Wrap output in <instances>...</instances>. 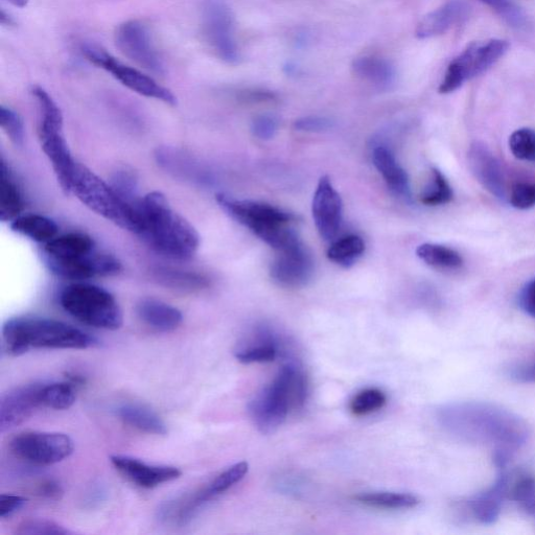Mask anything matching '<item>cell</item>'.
Returning <instances> with one entry per match:
<instances>
[{
  "label": "cell",
  "mask_w": 535,
  "mask_h": 535,
  "mask_svg": "<svg viewBox=\"0 0 535 535\" xmlns=\"http://www.w3.org/2000/svg\"><path fill=\"white\" fill-rule=\"evenodd\" d=\"M437 418L450 434L468 443L495 447L510 455L526 443L529 430L521 417L497 405L464 402L441 407Z\"/></svg>",
  "instance_id": "cell-1"
},
{
  "label": "cell",
  "mask_w": 535,
  "mask_h": 535,
  "mask_svg": "<svg viewBox=\"0 0 535 535\" xmlns=\"http://www.w3.org/2000/svg\"><path fill=\"white\" fill-rule=\"evenodd\" d=\"M139 221L138 236L153 249L174 260H189L200 246L197 229L176 213L166 196L152 192L135 205Z\"/></svg>",
  "instance_id": "cell-2"
},
{
  "label": "cell",
  "mask_w": 535,
  "mask_h": 535,
  "mask_svg": "<svg viewBox=\"0 0 535 535\" xmlns=\"http://www.w3.org/2000/svg\"><path fill=\"white\" fill-rule=\"evenodd\" d=\"M42 257L54 274L75 282L118 275L123 269L118 259L100 251L96 242L82 232H71L46 243Z\"/></svg>",
  "instance_id": "cell-3"
},
{
  "label": "cell",
  "mask_w": 535,
  "mask_h": 535,
  "mask_svg": "<svg viewBox=\"0 0 535 535\" xmlns=\"http://www.w3.org/2000/svg\"><path fill=\"white\" fill-rule=\"evenodd\" d=\"M3 342L12 356H21L32 348L87 350L99 344L95 337L71 324L35 316L9 319L3 327Z\"/></svg>",
  "instance_id": "cell-4"
},
{
  "label": "cell",
  "mask_w": 535,
  "mask_h": 535,
  "mask_svg": "<svg viewBox=\"0 0 535 535\" xmlns=\"http://www.w3.org/2000/svg\"><path fill=\"white\" fill-rule=\"evenodd\" d=\"M217 202L229 217L248 228L276 251L300 241L292 227L294 217L282 209L263 202L236 199L226 194H218Z\"/></svg>",
  "instance_id": "cell-5"
},
{
  "label": "cell",
  "mask_w": 535,
  "mask_h": 535,
  "mask_svg": "<svg viewBox=\"0 0 535 535\" xmlns=\"http://www.w3.org/2000/svg\"><path fill=\"white\" fill-rule=\"evenodd\" d=\"M32 95L39 107L38 135L41 149L52 165L61 190L66 195H71L78 161L69 149L64 135L62 111L50 93L41 86H33Z\"/></svg>",
  "instance_id": "cell-6"
},
{
  "label": "cell",
  "mask_w": 535,
  "mask_h": 535,
  "mask_svg": "<svg viewBox=\"0 0 535 535\" xmlns=\"http://www.w3.org/2000/svg\"><path fill=\"white\" fill-rule=\"evenodd\" d=\"M71 194L91 212L124 230L138 234L136 208L127 202L113 186L78 162L73 176Z\"/></svg>",
  "instance_id": "cell-7"
},
{
  "label": "cell",
  "mask_w": 535,
  "mask_h": 535,
  "mask_svg": "<svg viewBox=\"0 0 535 535\" xmlns=\"http://www.w3.org/2000/svg\"><path fill=\"white\" fill-rule=\"evenodd\" d=\"M60 304L66 313L89 327L116 331L122 328L123 311L118 300L104 288L78 282L64 288Z\"/></svg>",
  "instance_id": "cell-8"
},
{
  "label": "cell",
  "mask_w": 535,
  "mask_h": 535,
  "mask_svg": "<svg viewBox=\"0 0 535 535\" xmlns=\"http://www.w3.org/2000/svg\"><path fill=\"white\" fill-rule=\"evenodd\" d=\"M509 43L501 39L474 42L448 66L439 86L441 95H448L490 69L508 51Z\"/></svg>",
  "instance_id": "cell-9"
},
{
  "label": "cell",
  "mask_w": 535,
  "mask_h": 535,
  "mask_svg": "<svg viewBox=\"0 0 535 535\" xmlns=\"http://www.w3.org/2000/svg\"><path fill=\"white\" fill-rule=\"evenodd\" d=\"M81 53L91 64L96 65L112 75L128 89L143 97L154 99L170 106L177 105L174 93L160 85L153 78L139 72L138 69L116 60L101 46L93 43H83Z\"/></svg>",
  "instance_id": "cell-10"
},
{
  "label": "cell",
  "mask_w": 535,
  "mask_h": 535,
  "mask_svg": "<svg viewBox=\"0 0 535 535\" xmlns=\"http://www.w3.org/2000/svg\"><path fill=\"white\" fill-rule=\"evenodd\" d=\"M202 32L209 48L227 64L241 60L235 35V17L223 0H205L202 8Z\"/></svg>",
  "instance_id": "cell-11"
},
{
  "label": "cell",
  "mask_w": 535,
  "mask_h": 535,
  "mask_svg": "<svg viewBox=\"0 0 535 535\" xmlns=\"http://www.w3.org/2000/svg\"><path fill=\"white\" fill-rule=\"evenodd\" d=\"M10 451L18 459L36 465H53L74 453L71 437L57 432H23L10 441Z\"/></svg>",
  "instance_id": "cell-12"
},
{
  "label": "cell",
  "mask_w": 535,
  "mask_h": 535,
  "mask_svg": "<svg viewBox=\"0 0 535 535\" xmlns=\"http://www.w3.org/2000/svg\"><path fill=\"white\" fill-rule=\"evenodd\" d=\"M115 43L132 62L157 76L165 75L166 67L153 42L149 28L139 20H128L115 31Z\"/></svg>",
  "instance_id": "cell-13"
},
{
  "label": "cell",
  "mask_w": 535,
  "mask_h": 535,
  "mask_svg": "<svg viewBox=\"0 0 535 535\" xmlns=\"http://www.w3.org/2000/svg\"><path fill=\"white\" fill-rule=\"evenodd\" d=\"M291 411L293 407L289 395L281 381L276 378L255 395L248 405L253 424L263 434L274 433L282 427Z\"/></svg>",
  "instance_id": "cell-14"
},
{
  "label": "cell",
  "mask_w": 535,
  "mask_h": 535,
  "mask_svg": "<svg viewBox=\"0 0 535 535\" xmlns=\"http://www.w3.org/2000/svg\"><path fill=\"white\" fill-rule=\"evenodd\" d=\"M277 252L270 267L273 281L290 289L306 286L314 274V262L305 245L298 241Z\"/></svg>",
  "instance_id": "cell-15"
},
{
  "label": "cell",
  "mask_w": 535,
  "mask_h": 535,
  "mask_svg": "<svg viewBox=\"0 0 535 535\" xmlns=\"http://www.w3.org/2000/svg\"><path fill=\"white\" fill-rule=\"evenodd\" d=\"M45 382L16 387L0 399V431L5 433L25 423L43 406L42 390Z\"/></svg>",
  "instance_id": "cell-16"
},
{
  "label": "cell",
  "mask_w": 535,
  "mask_h": 535,
  "mask_svg": "<svg viewBox=\"0 0 535 535\" xmlns=\"http://www.w3.org/2000/svg\"><path fill=\"white\" fill-rule=\"evenodd\" d=\"M312 214L320 237L324 241L333 240L341 228L343 203L327 176L321 177L318 182L312 203Z\"/></svg>",
  "instance_id": "cell-17"
},
{
  "label": "cell",
  "mask_w": 535,
  "mask_h": 535,
  "mask_svg": "<svg viewBox=\"0 0 535 535\" xmlns=\"http://www.w3.org/2000/svg\"><path fill=\"white\" fill-rule=\"evenodd\" d=\"M110 461L125 478L146 490L174 481L182 475L179 469L170 465L149 464L125 455L111 456Z\"/></svg>",
  "instance_id": "cell-18"
},
{
  "label": "cell",
  "mask_w": 535,
  "mask_h": 535,
  "mask_svg": "<svg viewBox=\"0 0 535 535\" xmlns=\"http://www.w3.org/2000/svg\"><path fill=\"white\" fill-rule=\"evenodd\" d=\"M469 166L483 188L500 201L508 199L500 161L483 143L474 142L468 154Z\"/></svg>",
  "instance_id": "cell-19"
},
{
  "label": "cell",
  "mask_w": 535,
  "mask_h": 535,
  "mask_svg": "<svg viewBox=\"0 0 535 535\" xmlns=\"http://www.w3.org/2000/svg\"><path fill=\"white\" fill-rule=\"evenodd\" d=\"M215 498L217 497L207 485L198 491L162 503L157 510V518L162 524L170 526L188 525L199 511Z\"/></svg>",
  "instance_id": "cell-20"
},
{
  "label": "cell",
  "mask_w": 535,
  "mask_h": 535,
  "mask_svg": "<svg viewBox=\"0 0 535 535\" xmlns=\"http://www.w3.org/2000/svg\"><path fill=\"white\" fill-rule=\"evenodd\" d=\"M470 6L463 0H451L435 11L426 15L415 31L418 39H428L445 34L453 26L468 19Z\"/></svg>",
  "instance_id": "cell-21"
},
{
  "label": "cell",
  "mask_w": 535,
  "mask_h": 535,
  "mask_svg": "<svg viewBox=\"0 0 535 535\" xmlns=\"http://www.w3.org/2000/svg\"><path fill=\"white\" fill-rule=\"evenodd\" d=\"M277 334L268 327L255 329L248 341L240 344L236 350V358L243 364L273 362L279 352Z\"/></svg>",
  "instance_id": "cell-22"
},
{
  "label": "cell",
  "mask_w": 535,
  "mask_h": 535,
  "mask_svg": "<svg viewBox=\"0 0 535 535\" xmlns=\"http://www.w3.org/2000/svg\"><path fill=\"white\" fill-rule=\"evenodd\" d=\"M508 479L505 469H500V474L490 490L468 502L470 513L476 521L490 525L499 519L503 500L507 497Z\"/></svg>",
  "instance_id": "cell-23"
},
{
  "label": "cell",
  "mask_w": 535,
  "mask_h": 535,
  "mask_svg": "<svg viewBox=\"0 0 535 535\" xmlns=\"http://www.w3.org/2000/svg\"><path fill=\"white\" fill-rule=\"evenodd\" d=\"M136 314L148 327L164 333L177 330L183 321V315L177 308L154 298L139 301Z\"/></svg>",
  "instance_id": "cell-24"
},
{
  "label": "cell",
  "mask_w": 535,
  "mask_h": 535,
  "mask_svg": "<svg viewBox=\"0 0 535 535\" xmlns=\"http://www.w3.org/2000/svg\"><path fill=\"white\" fill-rule=\"evenodd\" d=\"M372 160L390 191L404 201L411 202L412 193L408 174L392 152L385 147H378L372 153Z\"/></svg>",
  "instance_id": "cell-25"
},
{
  "label": "cell",
  "mask_w": 535,
  "mask_h": 535,
  "mask_svg": "<svg viewBox=\"0 0 535 535\" xmlns=\"http://www.w3.org/2000/svg\"><path fill=\"white\" fill-rule=\"evenodd\" d=\"M120 420L138 431L148 434L165 436L168 426L164 420L151 408L137 403L121 404L114 409Z\"/></svg>",
  "instance_id": "cell-26"
},
{
  "label": "cell",
  "mask_w": 535,
  "mask_h": 535,
  "mask_svg": "<svg viewBox=\"0 0 535 535\" xmlns=\"http://www.w3.org/2000/svg\"><path fill=\"white\" fill-rule=\"evenodd\" d=\"M25 199L6 160L0 168V220L12 222L22 215Z\"/></svg>",
  "instance_id": "cell-27"
},
{
  "label": "cell",
  "mask_w": 535,
  "mask_h": 535,
  "mask_svg": "<svg viewBox=\"0 0 535 535\" xmlns=\"http://www.w3.org/2000/svg\"><path fill=\"white\" fill-rule=\"evenodd\" d=\"M11 228L16 234L43 245L58 237L59 232L53 219L39 214H22L11 222Z\"/></svg>",
  "instance_id": "cell-28"
},
{
  "label": "cell",
  "mask_w": 535,
  "mask_h": 535,
  "mask_svg": "<svg viewBox=\"0 0 535 535\" xmlns=\"http://www.w3.org/2000/svg\"><path fill=\"white\" fill-rule=\"evenodd\" d=\"M352 69L358 78L379 88H389L397 76L389 61L374 56L355 59Z\"/></svg>",
  "instance_id": "cell-29"
},
{
  "label": "cell",
  "mask_w": 535,
  "mask_h": 535,
  "mask_svg": "<svg viewBox=\"0 0 535 535\" xmlns=\"http://www.w3.org/2000/svg\"><path fill=\"white\" fill-rule=\"evenodd\" d=\"M154 278L162 286L183 292L201 291L209 285L208 279L201 274L172 268H157Z\"/></svg>",
  "instance_id": "cell-30"
},
{
  "label": "cell",
  "mask_w": 535,
  "mask_h": 535,
  "mask_svg": "<svg viewBox=\"0 0 535 535\" xmlns=\"http://www.w3.org/2000/svg\"><path fill=\"white\" fill-rule=\"evenodd\" d=\"M416 254L428 266L440 270H459L464 264L458 251L444 245L423 244L418 246Z\"/></svg>",
  "instance_id": "cell-31"
},
{
  "label": "cell",
  "mask_w": 535,
  "mask_h": 535,
  "mask_svg": "<svg viewBox=\"0 0 535 535\" xmlns=\"http://www.w3.org/2000/svg\"><path fill=\"white\" fill-rule=\"evenodd\" d=\"M364 251L363 239L356 235H350L332 244L328 250V258L333 263L348 268L361 259Z\"/></svg>",
  "instance_id": "cell-32"
},
{
  "label": "cell",
  "mask_w": 535,
  "mask_h": 535,
  "mask_svg": "<svg viewBox=\"0 0 535 535\" xmlns=\"http://www.w3.org/2000/svg\"><path fill=\"white\" fill-rule=\"evenodd\" d=\"M359 503L378 509H410L420 504V499L403 493H365L355 497Z\"/></svg>",
  "instance_id": "cell-33"
},
{
  "label": "cell",
  "mask_w": 535,
  "mask_h": 535,
  "mask_svg": "<svg viewBox=\"0 0 535 535\" xmlns=\"http://www.w3.org/2000/svg\"><path fill=\"white\" fill-rule=\"evenodd\" d=\"M76 386L67 382L45 383L42 390L43 406L54 410H67L76 402Z\"/></svg>",
  "instance_id": "cell-34"
},
{
  "label": "cell",
  "mask_w": 535,
  "mask_h": 535,
  "mask_svg": "<svg viewBox=\"0 0 535 535\" xmlns=\"http://www.w3.org/2000/svg\"><path fill=\"white\" fill-rule=\"evenodd\" d=\"M453 197V190L445 175L433 169L431 180L421 196V201L428 206H439L450 203Z\"/></svg>",
  "instance_id": "cell-35"
},
{
  "label": "cell",
  "mask_w": 535,
  "mask_h": 535,
  "mask_svg": "<svg viewBox=\"0 0 535 535\" xmlns=\"http://www.w3.org/2000/svg\"><path fill=\"white\" fill-rule=\"evenodd\" d=\"M387 403L386 394L377 388L359 392L352 400L350 409L356 416L368 415L381 410Z\"/></svg>",
  "instance_id": "cell-36"
},
{
  "label": "cell",
  "mask_w": 535,
  "mask_h": 535,
  "mask_svg": "<svg viewBox=\"0 0 535 535\" xmlns=\"http://www.w3.org/2000/svg\"><path fill=\"white\" fill-rule=\"evenodd\" d=\"M509 149L517 159L535 164V130L522 128L515 131L509 137Z\"/></svg>",
  "instance_id": "cell-37"
},
{
  "label": "cell",
  "mask_w": 535,
  "mask_h": 535,
  "mask_svg": "<svg viewBox=\"0 0 535 535\" xmlns=\"http://www.w3.org/2000/svg\"><path fill=\"white\" fill-rule=\"evenodd\" d=\"M507 497L521 503L523 507L535 501V477L528 473H519L515 478L509 477Z\"/></svg>",
  "instance_id": "cell-38"
},
{
  "label": "cell",
  "mask_w": 535,
  "mask_h": 535,
  "mask_svg": "<svg viewBox=\"0 0 535 535\" xmlns=\"http://www.w3.org/2000/svg\"><path fill=\"white\" fill-rule=\"evenodd\" d=\"M480 2L493 9L511 27L522 30L528 26L526 15L510 0H480Z\"/></svg>",
  "instance_id": "cell-39"
},
{
  "label": "cell",
  "mask_w": 535,
  "mask_h": 535,
  "mask_svg": "<svg viewBox=\"0 0 535 535\" xmlns=\"http://www.w3.org/2000/svg\"><path fill=\"white\" fill-rule=\"evenodd\" d=\"M249 465L247 462H239L221 473L208 484L216 497L226 493L231 487L241 482L247 475Z\"/></svg>",
  "instance_id": "cell-40"
},
{
  "label": "cell",
  "mask_w": 535,
  "mask_h": 535,
  "mask_svg": "<svg viewBox=\"0 0 535 535\" xmlns=\"http://www.w3.org/2000/svg\"><path fill=\"white\" fill-rule=\"evenodd\" d=\"M0 126L15 146H22L25 142V124L15 110L2 106L0 108Z\"/></svg>",
  "instance_id": "cell-41"
},
{
  "label": "cell",
  "mask_w": 535,
  "mask_h": 535,
  "mask_svg": "<svg viewBox=\"0 0 535 535\" xmlns=\"http://www.w3.org/2000/svg\"><path fill=\"white\" fill-rule=\"evenodd\" d=\"M111 185L127 202L135 206L139 201L137 195L138 181L135 173L129 169H121L114 173Z\"/></svg>",
  "instance_id": "cell-42"
},
{
  "label": "cell",
  "mask_w": 535,
  "mask_h": 535,
  "mask_svg": "<svg viewBox=\"0 0 535 535\" xmlns=\"http://www.w3.org/2000/svg\"><path fill=\"white\" fill-rule=\"evenodd\" d=\"M64 526L50 520L32 519L22 522L16 529L19 535H66L72 534Z\"/></svg>",
  "instance_id": "cell-43"
},
{
  "label": "cell",
  "mask_w": 535,
  "mask_h": 535,
  "mask_svg": "<svg viewBox=\"0 0 535 535\" xmlns=\"http://www.w3.org/2000/svg\"><path fill=\"white\" fill-rule=\"evenodd\" d=\"M509 203L521 211L535 206V184L518 183L511 190Z\"/></svg>",
  "instance_id": "cell-44"
},
{
  "label": "cell",
  "mask_w": 535,
  "mask_h": 535,
  "mask_svg": "<svg viewBox=\"0 0 535 535\" xmlns=\"http://www.w3.org/2000/svg\"><path fill=\"white\" fill-rule=\"evenodd\" d=\"M278 129V121L273 115H260L252 122L251 131L263 141H268L274 137Z\"/></svg>",
  "instance_id": "cell-45"
},
{
  "label": "cell",
  "mask_w": 535,
  "mask_h": 535,
  "mask_svg": "<svg viewBox=\"0 0 535 535\" xmlns=\"http://www.w3.org/2000/svg\"><path fill=\"white\" fill-rule=\"evenodd\" d=\"M334 122L321 116H307L295 122L294 127L302 132H324L332 129Z\"/></svg>",
  "instance_id": "cell-46"
},
{
  "label": "cell",
  "mask_w": 535,
  "mask_h": 535,
  "mask_svg": "<svg viewBox=\"0 0 535 535\" xmlns=\"http://www.w3.org/2000/svg\"><path fill=\"white\" fill-rule=\"evenodd\" d=\"M27 503L28 499L25 497L3 494L0 496V519L11 517Z\"/></svg>",
  "instance_id": "cell-47"
},
{
  "label": "cell",
  "mask_w": 535,
  "mask_h": 535,
  "mask_svg": "<svg viewBox=\"0 0 535 535\" xmlns=\"http://www.w3.org/2000/svg\"><path fill=\"white\" fill-rule=\"evenodd\" d=\"M519 306L526 315L535 319V278L522 288Z\"/></svg>",
  "instance_id": "cell-48"
},
{
  "label": "cell",
  "mask_w": 535,
  "mask_h": 535,
  "mask_svg": "<svg viewBox=\"0 0 535 535\" xmlns=\"http://www.w3.org/2000/svg\"><path fill=\"white\" fill-rule=\"evenodd\" d=\"M36 494L44 499L58 501L63 497L64 491L58 481L45 479L37 485Z\"/></svg>",
  "instance_id": "cell-49"
},
{
  "label": "cell",
  "mask_w": 535,
  "mask_h": 535,
  "mask_svg": "<svg viewBox=\"0 0 535 535\" xmlns=\"http://www.w3.org/2000/svg\"><path fill=\"white\" fill-rule=\"evenodd\" d=\"M275 98L273 92L260 89L246 90L240 95V99L251 103L270 102L275 100Z\"/></svg>",
  "instance_id": "cell-50"
},
{
  "label": "cell",
  "mask_w": 535,
  "mask_h": 535,
  "mask_svg": "<svg viewBox=\"0 0 535 535\" xmlns=\"http://www.w3.org/2000/svg\"><path fill=\"white\" fill-rule=\"evenodd\" d=\"M515 378L523 383H535V364L516 371Z\"/></svg>",
  "instance_id": "cell-51"
},
{
  "label": "cell",
  "mask_w": 535,
  "mask_h": 535,
  "mask_svg": "<svg viewBox=\"0 0 535 535\" xmlns=\"http://www.w3.org/2000/svg\"><path fill=\"white\" fill-rule=\"evenodd\" d=\"M65 377L69 383H72L77 388L84 386L86 383L85 378L79 374H75V372H65Z\"/></svg>",
  "instance_id": "cell-52"
},
{
  "label": "cell",
  "mask_w": 535,
  "mask_h": 535,
  "mask_svg": "<svg viewBox=\"0 0 535 535\" xmlns=\"http://www.w3.org/2000/svg\"><path fill=\"white\" fill-rule=\"evenodd\" d=\"M0 22H2L3 26L12 27L15 25L13 18L10 17L4 10L2 11V14H0Z\"/></svg>",
  "instance_id": "cell-53"
},
{
  "label": "cell",
  "mask_w": 535,
  "mask_h": 535,
  "mask_svg": "<svg viewBox=\"0 0 535 535\" xmlns=\"http://www.w3.org/2000/svg\"><path fill=\"white\" fill-rule=\"evenodd\" d=\"M7 2L16 8L22 9L28 6L30 0H7Z\"/></svg>",
  "instance_id": "cell-54"
},
{
  "label": "cell",
  "mask_w": 535,
  "mask_h": 535,
  "mask_svg": "<svg viewBox=\"0 0 535 535\" xmlns=\"http://www.w3.org/2000/svg\"><path fill=\"white\" fill-rule=\"evenodd\" d=\"M524 509L527 510L529 514L535 517V501L525 506Z\"/></svg>",
  "instance_id": "cell-55"
}]
</instances>
